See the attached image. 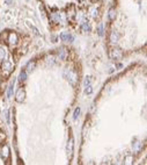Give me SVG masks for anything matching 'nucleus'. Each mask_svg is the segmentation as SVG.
<instances>
[{"instance_id": "1", "label": "nucleus", "mask_w": 147, "mask_h": 165, "mask_svg": "<svg viewBox=\"0 0 147 165\" xmlns=\"http://www.w3.org/2000/svg\"><path fill=\"white\" fill-rule=\"evenodd\" d=\"M67 79H68V82H71V85L75 86V84L78 82V73L75 71H69L68 76H67Z\"/></svg>"}, {"instance_id": "2", "label": "nucleus", "mask_w": 147, "mask_h": 165, "mask_svg": "<svg viewBox=\"0 0 147 165\" xmlns=\"http://www.w3.org/2000/svg\"><path fill=\"white\" fill-rule=\"evenodd\" d=\"M122 55L123 54H122V50L119 48H112L110 50V58L111 59H119Z\"/></svg>"}, {"instance_id": "3", "label": "nucleus", "mask_w": 147, "mask_h": 165, "mask_svg": "<svg viewBox=\"0 0 147 165\" xmlns=\"http://www.w3.org/2000/svg\"><path fill=\"white\" fill-rule=\"evenodd\" d=\"M24 99H26V91H24L23 88L17 90L16 96H15V100H16L17 102H23V101H24Z\"/></svg>"}, {"instance_id": "4", "label": "nucleus", "mask_w": 147, "mask_h": 165, "mask_svg": "<svg viewBox=\"0 0 147 165\" xmlns=\"http://www.w3.org/2000/svg\"><path fill=\"white\" fill-rule=\"evenodd\" d=\"M2 71L6 73V74H9L12 71H13V65H12V63L11 62H8V61H5L4 63H2Z\"/></svg>"}, {"instance_id": "5", "label": "nucleus", "mask_w": 147, "mask_h": 165, "mask_svg": "<svg viewBox=\"0 0 147 165\" xmlns=\"http://www.w3.org/2000/svg\"><path fill=\"white\" fill-rule=\"evenodd\" d=\"M7 41H8V43H9L11 45H15V44L17 43V41H19V37H17L16 33H11V34H8Z\"/></svg>"}, {"instance_id": "6", "label": "nucleus", "mask_w": 147, "mask_h": 165, "mask_svg": "<svg viewBox=\"0 0 147 165\" xmlns=\"http://www.w3.org/2000/svg\"><path fill=\"white\" fill-rule=\"evenodd\" d=\"M60 39L65 42H73L74 41V36L69 33H61L60 34Z\"/></svg>"}, {"instance_id": "7", "label": "nucleus", "mask_w": 147, "mask_h": 165, "mask_svg": "<svg viewBox=\"0 0 147 165\" xmlns=\"http://www.w3.org/2000/svg\"><path fill=\"white\" fill-rule=\"evenodd\" d=\"M1 157L4 161H7V158L9 157V148L8 145H4L1 149Z\"/></svg>"}, {"instance_id": "8", "label": "nucleus", "mask_w": 147, "mask_h": 165, "mask_svg": "<svg viewBox=\"0 0 147 165\" xmlns=\"http://www.w3.org/2000/svg\"><path fill=\"white\" fill-rule=\"evenodd\" d=\"M67 56H68V51H67L65 48H60V49L58 50V57H59L61 61H65L67 58Z\"/></svg>"}, {"instance_id": "9", "label": "nucleus", "mask_w": 147, "mask_h": 165, "mask_svg": "<svg viewBox=\"0 0 147 165\" xmlns=\"http://www.w3.org/2000/svg\"><path fill=\"white\" fill-rule=\"evenodd\" d=\"M73 147H74V139L71 137L69 141H68V143H67V152L69 155H72V152H73Z\"/></svg>"}, {"instance_id": "10", "label": "nucleus", "mask_w": 147, "mask_h": 165, "mask_svg": "<svg viewBox=\"0 0 147 165\" xmlns=\"http://www.w3.org/2000/svg\"><path fill=\"white\" fill-rule=\"evenodd\" d=\"M118 39H119V35L116 31H111V34H110V41H111V43H117Z\"/></svg>"}, {"instance_id": "11", "label": "nucleus", "mask_w": 147, "mask_h": 165, "mask_svg": "<svg viewBox=\"0 0 147 165\" xmlns=\"http://www.w3.org/2000/svg\"><path fill=\"white\" fill-rule=\"evenodd\" d=\"M69 8H71V11L69 12L67 11V17H68V20H73L75 16V9H74V6H69Z\"/></svg>"}, {"instance_id": "12", "label": "nucleus", "mask_w": 147, "mask_h": 165, "mask_svg": "<svg viewBox=\"0 0 147 165\" xmlns=\"http://www.w3.org/2000/svg\"><path fill=\"white\" fill-rule=\"evenodd\" d=\"M26 23H27V26L29 28H30V29H31V30H33V33H34V34H35V35H37V36H40L41 34H40V31H38V29H37V28L35 27V26H34V25H33V23H30V22H29V21H27V22H26Z\"/></svg>"}, {"instance_id": "13", "label": "nucleus", "mask_w": 147, "mask_h": 165, "mask_svg": "<svg viewBox=\"0 0 147 165\" xmlns=\"http://www.w3.org/2000/svg\"><path fill=\"white\" fill-rule=\"evenodd\" d=\"M81 28H82L83 31H90V26H89V23H88L87 21H82Z\"/></svg>"}, {"instance_id": "14", "label": "nucleus", "mask_w": 147, "mask_h": 165, "mask_svg": "<svg viewBox=\"0 0 147 165\" xmlns=\"http://www.w3.org/2000/svg\"><path fill=\"white\" fill-rule=\"evenodd\" d=\"M132 148H133V150L135 152H139L140 151V149H141V143H139V142H135L132 144Z\"/></svg>"}, {"instance_id": "15", "label": "nucleus", "mask_w": 147, "mask_h": 165, "mask_svg": "<svg viewBox=\"0 0 147 165\" xmlns=\"http://www.w3.org/2000/svg\"><path fill=\"white\" fill-rule=\"evenodd\" d=\"M35 66H36V62H35V61L29 62V63L27 64V70L28 71H33V70L35 69Z\"/></svg>"}, {"instance_id": "16", "label": "nucleus", "mask_w": 147, "mask_h": 165, "mask_svg": "<svg viewBox=\"0 0 147 165\" xmlns=\"http://www.w3.org/2000/svg\"><path fill=\"white\" fill-rule=\"evenodd\" d=\"M13 90H14V82L8 87V92H7V96L8 98H12V96H13Z\"/></svg>"}, {"instance_id": "17", "label": "nucleus", "mask_w": 147, "mask_h": 165, "mask_svg": "<svg viewBox=\"0 0 147 165\" xmlns=\"http://www.w3.org/2000/svg\"><path fill=\"white\" fill-rule=\"evenodd\" d=\"M26 78H27V72H26V71H21V73H20V76H19V80H20V82H24Z\"/></svg>"}, {"instance_id": "18", "label": "nucleus", "mask_w": 147, "mask_h": 165, "mask_svg": "<svg viewBox=\"0 0 147 165\" xmlns=\"http://www.w3.org/2000/svg\"><path fill=\"white\" fill-rule=\"evenodd\" d=\"M115 17H116V11H115V8H111L109 11V19L110 20H115Z\"/></svg>"}, {"instance_id": "19", "label": "nucleus", "mask_w": 147, "mask_h": 165, "mask_svg": "<svg viewBox=\"0 0 147 165\" xmlns=\"http://www.w3.org/2000/svg\"><path fill=\"white\" fill-rule=\"evenodd\" d=\"M80 112H81V109L79 108V107H77V108H75L74 113H73V119H74V120H77V119L79 117V115H80Z\"/></svg>"}, {"instance_id": "20", "label": "nucleus", "mask_w": 147, "mask_h": 165, "mask_svg": "<svg viewBox=\"0 0 147 165\" xmlns=\"http://www.w3.org/2000/svg\"><path fill=\"white\" fill-rule=\"evenodd\" d=\"M86 88H85V93L86 94H90L92 92H93V87H92V85L89 84V85H87V86H85Z\"/></svg>"}, {"instance_id": "21", "label": "nucleus", "mask_w": 147, "mask_h": 165, "mask_svg": "<svg viewBox=\"0 0 147 165\" xmlns=\"http://www.w3.org/2000/svg\"><path fill=\"white\" fill-rule=\"evenodd\" d=\"M132 162H133V157H132V156H126V158H125V164H132Z\"/></svg>"}, {"instance_id": "22", "label": "nucleus", "mask_w": 147, "mask_h": 165, "mask_svg": "<svg viewBox=\"0 0 147 165\" xmlns=\"http://www.w3.org/2000/svg\"><path fill=\"white\" fill-rule=\"evenodd\" d=\"M5 56H6V51L4 49H0V61H2L5 58Z\"/></svg>"}, {"instance_id": "23", "label": "nucleus", "mask_w": 147, "mask_h": 165, "mask_svg": "<svg viewBox=\"0 0 147 165\" xmlns=\"http://www.w3.org/2000/svg\"><path fill=\"white\" fill-rule=\"evenodd\" d=\"M98 35L100 36H103V25H100L98 26Z\"/></svg>"}, {"instance_id": "24", "label": "nucleus", "mask_w": 147, "mask_h": 165, "mask_svg": "<svg viewBox=\"0 0 147 165\" xmlns=\"http://www.w3.org/2000/svg\"><path fill=\"white\" fill-rule=\"evenodd\" d=\"M89 84H90V77H86V78H85V82H83V85L87 86V85H89Z\"/></svg>"}, {"instance_id": "25", "label": "nucleus", "mask_w": 147, "mask_h": 165, "mask_svg": "<svg viewBox=\"0 0 147 165\" xmlns=\"http://www.w3.org/2000/svg\"><path fill=\"white\" fill-rule=\"evenodd\" d=\"M90 12H92V15H93L94 17L97 15V9H95V8H92V9H90Z\"/></svg>"}, {"instance_id": "26", "label": "nucleus", "mask_w": 147, "mask_h": 165, "mask_svg": "<svg viewBox=\"0 0 147 165\" xmlns=\"http://www.w3.org/2000/svg\"><path fill=\"white\" fill-rule=\"evenodd\" d=\"M5 114H6V119H7V122H9V113H8V110H5Z\"/></svg>"}, {"instance_id": "27", "label": "nucleus", "mask_w": 147, "mask_h": 165, "mask_svg": "<svg viewBox=\"0 0 147 165\" xmlns=\"http://www.w3.org/2000/svg\"><path fill=\"white\" fill-rule=\"evenodd\" d=\"M4 138H5V135H4V134H0V142H2Z\"/></svg>"}, {"instance_id": "28", "label": "nucleus", "mask_w": 147, "mask_h": 165, "mask_svg": "<svg viewBox=\"0 0 147 165\" xmlns=\"http://www.w3.org/2000/svg\"><path fill=\"white\" fill-rule=\"evenodd\" d=\"M12 1H13V0H6V4H7V5H9Z\"/></svg>"}]
</instances>
